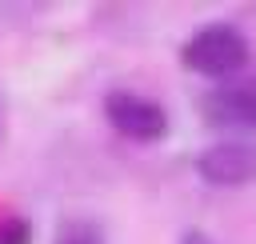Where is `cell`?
I'll return each instance as SVG.
<instances>
[{
	"label": "cell",
	"mask_w": 256,
	"mask_h": 244,
	"mask_svg": "<svg viewBox=\"0 0 256 244\" xmlns=\"http://www.w3.org/2000/svg\"><path fill=\"white\" fill-rule=\"evenodd\" d=\"M248 40L236 24H204L196 28L184 48H180V60L188 72L196 76H208V80H236L244 68H248Z\"/></svg>",
	"instance_id": "obj_1"
},
{
	"label": "cell",
	"mask_w": 256,
	"mask_h": 244,
	"mask_svg": "<svg viewBox=\"0 0 256 244\" xmlns=\"http://www.w3.org/2000/svg\"><path fill=\"white\" fill-rule=\"evenodd\" d=\"M180 244H208V236H204V232H184Z\"/></svg>",
	"instance_id": "obj_7"
},
{
	"label": "cell",
	"mask_w": 256,
	"mask_h": 244,
	"mask_svg": "<svg viewBox=\"0 0 256 244\" xmlns=\"http://www.w3.org/2000/svg\"><path fill=\"white\" fill-rule=\"evenodd\" d=\"M200 108L220 132H256V80H224L200 100Z\"/></svg>",
	"instance_id": "obj_3"
},
{
	"label": "cell",
	"mask_w": 256,
	"mask_h": 244,
	"mask_svg": "<svg viewBox=\"0 0 256 244\" xmlns=\"http://www.w3.org/2000/svg\"><path fill=\"white\" fill-rule=\"evenodd\" d=\"M104 116L124 140H136V144H156L168 132V112L156 100L128 88H116L104 96Z\"/></svg>",
	"instance_id": "obj_2"
},
{
	"label": "cell",
	"mask_w": 256,
	"mask_h": 244,
	"mask_svg": "<svg viewBox=\"0 0 256 244\" xmlns=\"http://www.w3.org/2000/svg\"><path fill=\"white\" fill-rule=\"evenodd\" d=\"M52 244H104V232L92 220H64Z\"/></svg>",
	"instance_id": "obj_5"
},
{
	"label": "cell",
	"mask_w": 256,
	"mask_h": 244,
	"mask_svg": "<svg viewBox=\"0 0 256 244\" xmlns=\"http://www.w3.org/2000/svg\"><path fill=\"white\" fill-rule=\"evenodd\" d=\"M196 172L204 184L236 188L256 180V144L248 140H216L196 156Z\"/></svg>",
	"instance_id": "obj_4"
},
{
	"label": "cell",
	"mask_w": 256,
	"mask_h": 244,
	"mask_svg": "<svg viewBox=\"0 0 256 244\" xmlns=\"http://www.w3.org/2000/svg\"><path fill=\"white\" fill-rule=\"evenodd\" d=\"M0 244H32V220L4 216L0 220Z\"/></svg>",
	"instance_id": "obj_6"
}]
</instances>
